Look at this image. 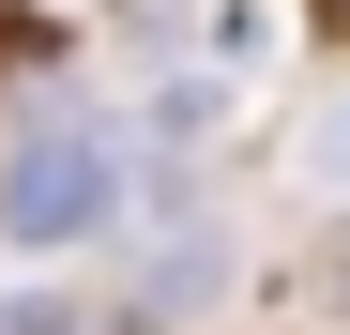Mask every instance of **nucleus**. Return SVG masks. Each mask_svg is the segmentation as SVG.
I'll list each match as a JSON object with an SVG mask.
<instances>
[{
    "mask_svg": "<svg viewBox=\"0 0 350 335\" xmlns=\"http://www.w3.org/2000/svg\"><path fill=\"white\" fill-rule=\"evenodd\" d=\"M107 198H122V137L107 122H46L0 168V244H77V229H107Z\"/></svg>",
    "mask_w": 350,
    "mask_h": 335,
    "instance_id": "obj_1",
    "label": "nucleus"
},
{
    "mask_svg": "<svg viewBox=\"0 0 350 335\" xmlns=\"http://www.w3.org/2000/svg\"><path fill=\"white\" fill-rule=\"evenodd\" d=\"M289 183H305L320 213H350V92H335V107H305V137H289Z\"/></svg>",
    "mask_w": 350,
    "mask_h": 335,
    "instance_id": "obj_2",
    "label": "nucleus"
},
{
    "mask_svg": "<svg viewBox=\"0 0 350 335\" xmlns=\"http://www.w3.org/2000/svg\"><path fill=\"white\" fill-rule=\"evenodd\" d=\"M198 31H213V62H244V77H259V62H289V0H213Z\"/></svg>",
    "mask_w": 350,
    "mask_h": 335,
    "instance_id": "obj_3",
    "label": "nucleus"
},
{
    "mask_svg": "<svg viewBox=\"0 0 350 335\" xmlns=\"http://www.w3.org/2000/svg\"><path fill=\"white\" fill-rule=\"evenodd\" d=\"M305 305H320V320H350V229H335V244L305 259Z\"/></svg>",
    "mask_w": 350,
    "mask_h": 335,
    "instance_id": "obj_4",
    "label": "nucleus"
}]
</instances>
